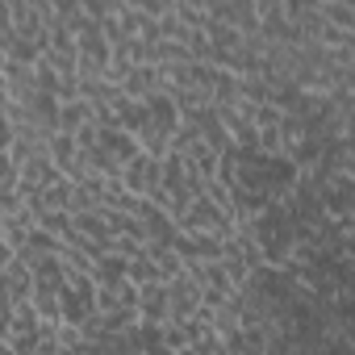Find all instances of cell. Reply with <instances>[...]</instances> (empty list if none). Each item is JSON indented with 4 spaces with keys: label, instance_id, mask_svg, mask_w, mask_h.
I'll use <instances>...</instances> for the list:
<instances>
[{
    "label": "cell",
    "instance_id": "obj_1",
    "mask_svg": "<svg viewBox=\"0 0 355 355\" xmlns=\"http://www.w3.org/2000/svg\"><path fill=\"white\" fill-rule=\"evenodd\" d=\"M167 284V322H189L193 313H197V305H201V280L189 272V268H180V272H175V276H167L163 280Z\"/></svg>",
    "mask_w": 355,
    "mask_h": 355
},
{
    "label": "cell",
    "instance_id": "obj_2",
    "mask_svg": "<svg viewBox=\"0 0 355 355\" xmlns=\"http://www.w3.org/2000/svg\"><path fill=\"white\" fill-rule=\"evenodd\" d=\"M76 150H80V142H76V134H67V130H55V134H51V142H46V155H51L55 171L71 175V180H80V175H84V171H80Z\"/></svg>",
    "mask_w": 355,
    "mask_h": 355
},
{
    "label": "cell",
    "instance_id": "obj_3",
    "mask_svg": "<svg viewBox=\"0 0 355 355\" xmlns=\"http://www.w3.org/2000/svg\"><path fill=\"white\" fill-rule=\"evenodd\" d=\"M155 88H163V67H159V63H134V67L121 76V96L142 101V96L155 92Z\"/></svg>",
    "mask_w": 355,
    "mask_h": 355
},
{
    "label": "cell",
    "instance_id": "obj_4",
    "mask_svg": "<svg viewBox=\"0 0 355 355\" xmlns=\"http://www.w3.org/2000/svg\"><path fill=\"white\" fill-rule=\"evenodd\" d=\"M134 305H138V322H167V284L163 280H142Z\"/></svg>",
    "mask_w": 355,
    "mask_h": 355
},
{
    "label": "cell",
    "instance_id": "obj_5",
    "mask_svg": "<svg viewBox=\"0 0 355 355\" xmlns=\"http://www.w3.org/2000/svg\"><path fill=\"white\" fill-rule=\"evenodd\" d=\"M76 84H80V96L92 105H117L121 101V84H113L105 76H76Z\"/></svg>",
    "mask_w": 355,
    "mask_h": 355
},
{
    "label": "cell",
    "instance_id": "obj_6",
    "mask_svg": "<svg viewBox=\"0 0 355 355\" xmlns=\"http://www.w3.org/2000/svg\"><path fill=\"white\" fill-rule=\"evenodd\" d=\"M180 155H184V163H189V167H197V171L205 175V180H214V175H218V163H222V155H218V150H214L205 138H193V142H189Z\"/></svg>",
    "mask_w": 355,
    "mask_h": 355
},
{
    "label": "cell",
    "instance_id": "obj_7",
    "mask_svg": "<svg viewBox=\"0 0 355 355\" xmlns=\"http://www.w3.org/2000/svg\"><path fill=\"white\" fill-rule=\"evenodd\" d=\"M55 121H59V130L76 134L80 125H88V121H92V101H84V96H76V101H63Z\"/></svg>",
    "mask_w": 355,
    "mask_h": 355
},
{
    "label": "cell",
    "instance_id": "obj_8",
    "mask_svg": "<svg viewBox=\"0 0 355 355\" xmlns=\"http://www.w3.org/2000/svg\"><path fill=\"white\" fill-rule=\"evenodd\" d=\"M318 13H322L326 26L355 30V9H351V0H318Z\"/></svg>",
    "mask_w": 355,
    "mask_h": 355
},
{
    "label": "cell",
    "instance_id": "obj_9",
    "mask_svg": "<svg viewBox=\"0 0 355 355\" xmlns=\"http://www.w3.org/2000/svg\"><path fill=\"white\" fill-rule=\"evenodd\" d=\"M34 222H38V226H46V230H51V234H59V239H67V234L76 230L67 209H38V214H34Z\"/></svg>",
    "mask_w": 355,
    "mask_h": 355
},
{
    "label": "cell",
    "instance_id": "obj_10",
    "mask_svg": "<svg viewBox=\"0 0 355 355\" xmlns=\"http://www.w3.org/2000/svg\"><path fill=\"white\" fill-rule=\"evenodd\" d=\"M80 9H84L88 17H109V13L121 9V0H80Z\"/></svg>",
    "mask_w": 355,
    "mask_h": 355
},
{
    "label": "cell",
    "instance_id": "obj_11",
    "mask_svg": "<svg viewBox=\"0 0 355 355\" xmlns=\"http://www.w3.org/2000/svg\"><path fill=\"white\" fill-rule=\"evenodd\" d=\"M26 201H21V193L17 189H5V184H0V218H5V214H13V209H21Z\"/></svg>",
    "mask_w": 355,
    "mask_h": 355
},
{
    "label": "cell",
    "instance_id": "obj_12",
    "mask_svg": "<svg viewBox=\"0 0 355 355\" xmlns=\"http://www.w3.org/2000/svg\"><path fill=\"white\" fill-rule=\"evenodd\" d=\"M13 138H17V130H13V121L0 113V150H9L13 146Z\"/></svg>",
    "mask_w": 355,
    "mask_h": 355
},
{
    "label": "cell",
    "instance_id": "obj_13",
    "mask_svg": "<svg viewBox=\"0 0 355 355\" xmlns=\"http://www.w3.org/2000/svg\"><path fill=\"white\" fill-rule=\"evenodd\" d=\"M51 5H55V13H59V17H67V13H76V9H80V0H51Z\"/></svg>",
    "mask_w": 355,
    "mask_h": 355
},
{
    "label": "cell",
    "instance_id": "obj_14",
    "mask_svg": "<svg viewBox=\"0 0 355 355\" xmlns=\"http://www.w3.org/2000/svg\"><path fill=\"white\" fill-rule=\"evenodd\" d=\"M13 255H17V251H13V247H9L5 239H0V272H5V268H9V259H13Z\"/></svg>",
    "mask_w": 355,
    "mask_h": 355
},
{
    "label": "cell",
    "instance_id": "obj_15",
    "mask_svg": "<svg viewBox=\"0 0 355 355\" xmlns=\"http://www.w3.org/2000/svg\"><path fill=\"white\" fill-rule=\"evenodd\" d=\"M5 59H9V55H5V51H0V67H5Z\"/></svg>",
    "mask_w": 355,
    "mask_h": 355
},
{
    "label": "cell",
    "instance_id": "obj_16",
    "mask_svg": "<svg viewBox=\"0 0 355 355\" xmlns=\"http://www.w3.org/2000/svg\"><path fill=\"white\" fill-rule=\"evenodd\" d=\"M0 239H5V226H0Z\"/></svg>",
    "mask_w": 355,
    "mask_h": 355
}]
</instances>
